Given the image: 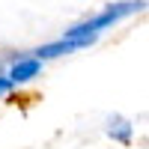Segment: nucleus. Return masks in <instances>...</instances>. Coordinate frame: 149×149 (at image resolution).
<instances>
[{
  "label": "nucleus",
  "mask_w": 149,
  "mask_h": 149,
  "mask_svg": "<svg viewBox=\"0 0 149 149\" xmlns=\"http://www.w3.org/2000/svg\"><path fill=\"white\" fill-rule=\"evenodd\" d=\"M131 122L128 119H122V116H110L107 119V134L113 140H119V143H131Z\"/></svg>",
  "instance_id": "7ed1b4c3"
},
{
  "label": "nucleus",
  "mask_w": 149,
  "mask_h": 149,
  "mask_svg": "<svg viewBox=\"0 0 149 149\" xmlns=\"http://www.w3.org/2000/svg\"><path fill=\"white\" fill-rule=\"evenodd\" d=\"M39 72H42V60L30 57V60H18V63L9 69V74H6V78H9L12 84H27V81H33Z\"/></svg>",
  "instance_id": "f03ea898"
},
{
  "label": "nucleus",
  "mask_w": 149,
  "mask_h": 149,
  "mask_svg": "<svg viewBox=\"0 0 149 149\" xmlns=\"http://www.w3.org/2000/svg\"><path fill=\"white\" fill-rule=\"evenodd\" d=\"M12 86H15V84H12L9 78H3V74H0V95H6V93L12 90Z\"/></svg>",
  "instance_id": "20e7f679"
},
{
  "label": "nucleus",
  "mask_w": 149,
  "mask_h": 149,
  "mask_svg": "<svg viewBox=\"0 0 149 149\" xmlns=\"http://www.w3.org/2000/svg\"><path fill=\"white\" fill-rule=\"evenodd\" d=\"M146 3L143 0H125V3H110L104 12H98L95 18H86L84 24H74V27H69L63 33V39H84V36H98L102 30H107L110 24H116L122 18L134 15V12H140Z\"/></svg>",
  "instance_id": "f257e3e1"
}]
</instances>
